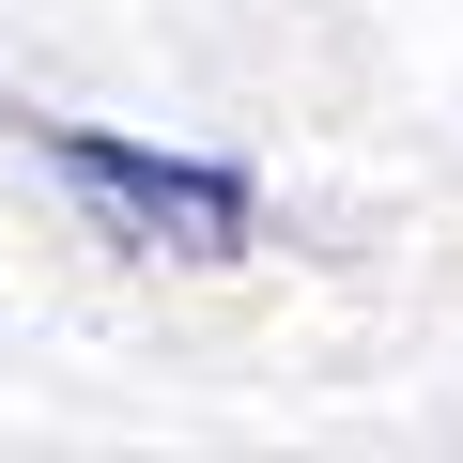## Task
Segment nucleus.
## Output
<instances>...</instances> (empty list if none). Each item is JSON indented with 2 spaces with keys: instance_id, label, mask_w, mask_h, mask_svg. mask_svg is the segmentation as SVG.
<instances>
[{
  "instance_id": "obj_1",
  "label": "nucleus",
  "mask_w": 463,
  "mask_h": 463,
  "mask_svg": "<svg viewBox=\"0 0 463 463\" xmlns=\"http://www.w3.org/2000/svg\"><path fill=\"white\" fill-rule=\"evenodd\" d=\"M32 155L78 185V216L139 263H248L263 248V185L248 155H185V139H124V124H32Z\"/></svg>"
}]
</instances>
